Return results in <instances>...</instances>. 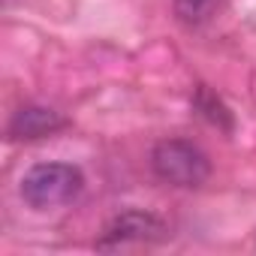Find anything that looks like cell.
Masks as SVG:
<instances>
[{"instance_id":"cell-1","label":"cell","mask_w":256,"mask_h":256,"mask_svg":"<svg viewBox=\"0 0 256 256\" xmlns=\"http://www.w3.org/2000/svg\"><path fill=\"white\" fill-rule=\"evenodd\" d=\"M82 190L84 175L72 163H36L22 178V199L36 211L70 205L82 196Z\"/></svg>"},{"instance_id":"cell-2","label":"cell","mask_w":256,"mask_h":256,"mask_svg":"<svg viewBox=\"0 0 256 256\" xmlns=\"http://www.w3.org/2000/svg\"><path fill=\"white\" fill-rule=\"evenodd\" d=\"M151 169L172 187H199L211 175V160L187 139H163L151 151Z\"/></svg>"},{"instance_id":"cell-3","label":"cell","mask_w":256,"mask_h":256,"mask_svg":"<svg viewBox=\"0 0 256 256\" xmlns=\"http://www.w3.org/2000/svg\"><path fill=\"white\" fill-rule=\"evenodd\" d=\"M166 238V223L151 214V211H124L108 220L102 229L96 247L112 250V247H126V244H142V241H160Z\"/></svg>"},{"instance_id":"cell-4","label":"cell","mask_w":256,"mask_h":256,"mask_svg":"<svg viewBox=\"0 0 256 256\" xmlns=\"http://www.w3.org/2000/svg\"><path fill=\"white\" fill-rule=\"evenodd\" d=\"M66 126V118L48 106H22L18 112H12L6 133L12 142H36L46 136H54L58 130Z\"/></svg>"},{"instance_id":"cell-5","label":"cell","mask_w":256,"mask_h":256,"mask_svg":"<svg viewBox=\"0 0 256 256\" xmlns=\"http://www.w3.org/2000/svg\"><path fill=\"white\" fill-rule=\"evenodd\" d=\"M193 108L208 120V124H214L217 126V130H232V126H235V120H232V112L226 108V102L214 94V90H208L205 84L196 90V96H193Z\"/></svg>"},{"instance_id":"cell-6","label":"cell","mask_w":256,"mask_h":256,"mask_svg":"<svg viewBox=\"0 0 256 256\" xmlns=\"http://www.w3.org/2000/svg\"><path fill=\"white\" fill-rule=\"evenodd\" d=\"M220 4L223 0H175V12L184 24L199 28L220 10Z\"/></svg>"}]
</instances>
